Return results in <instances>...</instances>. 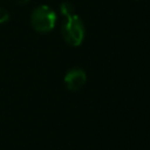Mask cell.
<instances>
[{
	"mask_svg": "<svg viewBox=\"0 0 150 150\" xmlns=\"http://www.w3.org/2000/svg\"><path fill=\"white\" fill-rule=\"evenodd\" d=\"M66 21L61 27L64 41L70 46H80L84 38V26L80 16L71 14L66 16Z\"/></svg>",
	"mask_w": 150,
	"mask_h": 150,
	"instance_id": "obj_1",
	"label": "cell"
},
{
	"mask_svg": "<svg viewBox=\"0 0 150 150\" xmlns=\"http://www.w3.org/2000/svg\"><path fill=\"white\" fill-rule=\"evenodd\" d=\"M30 22L36 32L47 33L54 28L56 22V14L50 7L41 5L32 12Z\"/></svg>",
	"mask_w": 150,
	"mask_h": 150,
	"instance_id": "obj_2",
	"label": "cell"
},
{
	"mask_svg": "<svg viewBox=\"0 0 150 150\" xmlns=\"http://www.w3.org/2000/svg\"><path fill=\"white\" fill-rule=\"evenodd\" d=\"M87 75L82 69H70L64 76V83L69 90H79L86 83Z\"/></svg>",
	"mask_w": 150,
	"mask_h": 150,
	"instance_id": "obj_3",
	"label": "cell"
},
{
	"mask_svg": "<svg viewBox=\"0 0 150 150\" xmlns=\"http://www.w3.org/2000/svg\"><path fill=\"white\" fill-rule=\"evenodd\" d=\"M60 11L64 16L74 14V7H73V5L70 2H62L61 6H60Z\"/></svg>",
	"mask_w": 150,
	"mask_h": 150,
	"instance_id": "obj_4",
	"label": "cell"
},
{
	"mask_svg": "<svg viewBox=\"0 0 150 150\" xmlns=\"http://www.w3.org/2000/svg\"><path fill=\"white\" fill-rule=\"evenodd\" d=\"M9 20V13L7 9L0 7V23H6Z\"/></svg>",
	"mask_w": 150,
	"mask_h": 150,
	"instance_id": "obj_5",
	"label": "cell"
},
{
	"mask_svg": "<svg viewBox=\"0 0 150 150\" xmlns=\"http://www.w3.org/2000/svg\"><path fill=\"white\" fill-rule=\"evenodd\" d=\"M27 1H28V0H19L20 4H22V2H27Z\"/></svg>",
	"mask_w": 150,
	"mask_h": 150,
	"instance_id": "obj_6",
	"label": "cell"
}]
</instances>
